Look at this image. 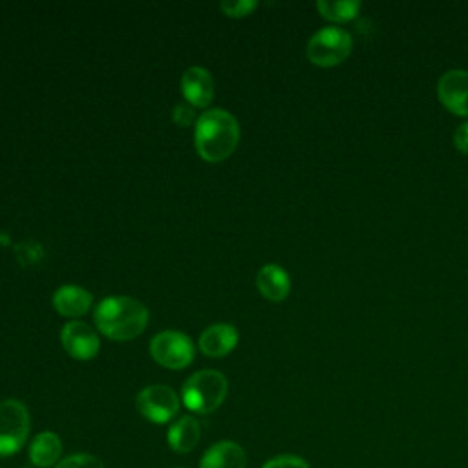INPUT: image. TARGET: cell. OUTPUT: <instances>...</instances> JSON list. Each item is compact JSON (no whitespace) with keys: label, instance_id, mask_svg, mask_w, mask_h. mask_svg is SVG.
I'll return each instance as SVG.
<instances>
[{"label":"cell","instance_id":"20","mask_svg":"<svg viewBox=\"0 0 468 468\" xmlns=\"http://www.w3.org/2000/svg\"><path fill=\"white\" fill-rule=\"evenodd\" d=\"M221 11L223 15L230 16V18H241L247 16L252 9L258 7V2L254 0H236V2H221Z\"/></svg>","mask_w":468,"mask_h":468},{"label":"cell","instance_id":"6","mask_svg":"<svg viewBox=\"0 0 468 468\" xmlns=\"http://www.w3.org/2000/svg\"><path fill=\"white\" fill-rule=\"evenodd\" d=\"M150 356L166 369H185L192 364L196 346L181 331H161L148 344Z\"/></svg>","mask_w":468,"mask_h":468},{"label":"cell","instance_id":"21","mask_svg":"<svg viewBox=\"0 0 468 468\" xmlns=\"http://www.w3.org/2000/svg\"><path fill=\"white\" fill-rule=\"evenodd\" d=\"M172 117H174V122L177 124V126H188L190 122H194V110H192V106L190 104H177L176 108H174V113H172Z\"/></svg>","mask_w":468,"mask_h":468},{"label":"cell","instance_id":"9","mask_svg":"<svg viewBox=\"0 0 468 468\" xmlns=\"http://www.w3.org/2000/svg\"><path fill=\"white\" fill-rule=\"evenodd\" d=\"M441 102L457 115H468V71L448 69L437 82Z\"/></svg>","mask_w":468,"mask_h":468},{"label":"cell","instance_id":"10","mask_svg":"<svg viewBox=\"0 0 468 468\" xmlns=\"http://www.w3.org/2000/svg\"><path fill=\"white\" fill-rule=\"evenodd\" d=\"M181 93L192 108H205L214 99V80L208 69L192 66L181 75Z\"/></svg>","mask_w":468,"mask_h":468},{"label":"cell","instance_id":"7","mask_svg":"<svg viewBox=\"0 0 468 468\" xmlns=\"http://www.w3.org/2000/svg\"><path fill=\"white\" fill-rule=\"evenodd\" d=\"M135 408L148 422L166 424L179 413L181 399L172 388L165 384H152L137 393Z\"/></svg>","mask_w":468,"mask_h":468},{"label":"cell","instance_id":"17","mask_svg":"<svg viewBox=\"0 0 468 468\" xmlns=\"http://www.w3.org/2000/svg\"><path fill=\"white\" fill-rule=\"evenodd\" d=\"M316 7L324 18H329L335 22H346L356 16L360 9V2L358 0H336V2L318 0Z\"/></svg>","mask_w":468,"mask_h":468},{"label":"cell","instance_id":"13","mask_svg":"<svg viewBox=\"0 0 468 468\" xmlns=\"http://www.w3.org/2000/svg\"><path fill=\"white\" fill-rule=\"evenodd\" d=\"M199 468H247V455L238 442L219 441L201 455Z\"/></svg>","mask_w":468,"mask_h":468},{"label":"cell","instance_id":"2","mask_svg":"<svg viewBox=\"0 0 468 468\" xmlns=\"http://www.w3.org/2000/svg\"><path fill=\"white\" fill-rule=\"evenodd\" d=\"M93 320L99 333L112 340L126 342L146 329L148 309L130 296H108L97 303Z\"/></svg>","mask_w":468,"mask_h":468},{"label":"cell","instance_id":"12","mask_svg":"<svg viewBox=\"0 0 468 468\" xmlns=\"http://www.w3.org/2000/svg\"><path fill=\"white\" fill-rule=\"evenodd\" d=\"M91 302H93L91 292L80 285H62L53 292V298H51L55 311L69 318L84 316L90 311Z\"/></svg>","mask_w":468,"mask_h":468},{"label":"cell","instance_id":"16","mask_svg":"<svg viewBox=\"0 0 468 468\" xmlns=\"http://www.w3.org/2000/svg\"><path fill=\"white\" fill-rule=\"evenodd\" d=\"M199 435H201L199 420L192 415H183L170 424L166 431V442L174 452L188 453L197 446Z\"/></svg>","mask_w":468,"mask_h":468},{"label":"cell","instance_id":"8","mask_svg":"<svg viewBox=\"0 0 468 468\" xmlns=\"http://www.w3.org/2000/svg\"><path fill=\"white\" fill-rule=\"evenodd\" d=\"M60 342L66 353L75 360H90L97 356L101 340L91 325L86 322L71 320L60 329Z\"/></svg>","mask_w":468,"mask_h":468},{"label":"cell","instance_id":"14","mask_svg":"<svg viewBox=\"0 0 468 468\" xmlns=\"http://www.w3.org/2000/svg\"><path fill=\"white\" fill-rule=\"evenodd\" d=\"M62 441L55 431H40L33 437L27 457L35 468H51L60 461Z\"/></svg>","mask_w":468,"mask_h":468},{"label":"cell","instance_id":"15","mask_svg":"<svg viewBox=\"0 0 468 468\" xmlns=\"http://www.w3.org/2000/svg\"><path fill=\"white\" fill-rule=\"evenodd\" d=\"M256 287L267 300L282 302L291 291V280L283 267L276 263H267L256 274Z\"/></svg>","mask_w":468,"mask_h":468},{"label":"cell","instance_id":"1","mask_svg":"<svg viewBox=\"0 0 468 468\" xmlns=\"http://www.w3.org/2000/svg\"><path fill=\"white\" fill-rule=\"evenodd\" d=\"M239 143L238 119L221 108L203 112L196 119L194 146L207 163H221L230 157Z\"/></svg>","mask_w":468,"mask_h":468},{"label":"cell","instance_id":"18","mask_svg":"<svg viewBox=\"0 0 468 468\" xmlns=\"http://www.w3.org/2000/svg\"><path fill=\"white\" fill-rule=\"evenodd\" d=\"M53 468H106L104 463L91 453H71L60 459Z\"/></svg>","mask_w":468,"mask_h":468},{"label":"cell","instance_id":"3","mask_svg":"<svg viewBox=\"0 0 468 468\" xmlns=\"http://www.w3.org/2000/svg\"><path fill=\"white\" fill-rule=\"evenodd\" d=\"M229 391L227 377L216 369H201L192 373L183 388L181 400L183 406L197 415H208L216 411Z\"/></svg>","mask_w":468,"mask_h":468},{"label":"cell","instance_id":"11","mask_svg":"<svg viewBox=\"0 0 468 468\" xmlns=\"http://www.w3.org/2000/svg\"><path fill=\"white\" fill-rule=\"evenodd\" d=\"M238 329L230 324H214L207 327L199 336V351L207 356L219 358L229 355L238 346Z\"/></svg>","mask_w":468,"mask_h":468},{"label":"cell","instance_id":"22","mask_svg":"<svg viewBox=\"0 0 468 468\" xmlns=\"http://www.w3.org/2000/svg\"><path fill=\"white\" fill-rule=\"evenodd\" d=\"M453 143H455L457 150L468 154V121H464L463 124H459V126L455 128Z\"/></svg>","mask_w":468,"mask_h":468},{"label":"cell","instance_id":"19","mask_svg":"<svg viewBox=\"0 0 468 468\" xmlns=\"http://www.w3.org/2000/svg\"><path fill=\"white\" fill-rule=\"evenodd\" d=\"M261 468H311V464L298 455L282 453V455H274L269 461H265Z\"/></svg>","mask_w":468,"mask_h":468},{"label":"cell","instance_id":"4","mask_svg":"<svg viewBox=\"0 0 468 468\" xmlns=\"http://www.w3.org/2000/svg\"><path fill=\"white\" fill-rule=\"evenodd\" d=\"M31 430V417L22 400H0V457L15 455L22 450Z\"/></svg>","mask_w":468,"mask_h":468},{"label":"cell","instance_id":"5","mask_svg":"<svg viewBox=\"0 0 468 468\" xmlns=\"http://www.w3.org/2000/svg\"><path fill=\"white\" fill-rule=\"evenodd\" d=\"M353 49L351 35L336 26L320 27L307 42V58L316 66H335L340 64Z\"/></svg>","mask_w":468,"mask_h":468}]
</instances>
